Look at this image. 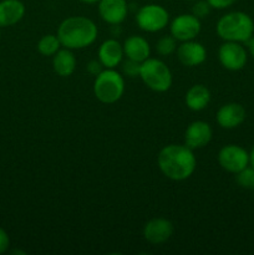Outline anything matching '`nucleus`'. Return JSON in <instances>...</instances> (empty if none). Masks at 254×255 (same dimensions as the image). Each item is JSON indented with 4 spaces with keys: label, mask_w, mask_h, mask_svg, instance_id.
I'll list each match as a JSON object with an SVG mask.
<instances>
[{
    "label": "nucleus",
    "mask_w": 254,
    "mask_h": 255,
    "mask_svg": "<svg viewBox=\"0 0 254 255\" xmlns=\"http://www.w3.org/2000/svg\"><path fill=\"white\" fill-rule=\"evenodd\" d=\"M158 168L172 181H184L196 171L197 159L193 149L186 144H168L157 156Z\"/></svg>",
    "instance_id": "obj_1"
},
{
    "label": "nucleus",
    "mask_w": 254,
    "mask_h": 255,
    "mask_svg": "<svg viewBox=\"0 0 254 255\" xmlns=\"http://www.w3.org/2000/svg\"><path fill=\"white\" fill-rule=\"evenodd\" d=\"M96 24L91 19L85 16H70L60 24L57 29L61 46L66 49H84L94 44L97 39Z\"/></svg>",
    "instance_id": "obj_2"
},
{
    "label": "nucleus",
    "mask_w": 254,
    "mask_h": 255,
    "mask_svg": "<svg viewBox=\"0 0 254 255\" xmlns=\"http://www.w3.org/2000/svg\"><path fill=\"white\" fill-rule=\"evenodd\" d=\"M217 35L224 41L247 42L254 35V21L243 11H231L218 20Z\"/></svg>",
    "instance_id": "obj_3"
},
{
    "label": "nucleus",
    "mask_w": 254,
    "mask_h": 255,
    "mask_svg": "<svg viewBox=\"0 0 254 255\" xmlns=\"http://www.w3.org/2000/svg\"><path fill=\"white\" fill-rule=\"evenodd\" d=\"M125 92V80L115 69L102 70L94 81V94L102 104H115Z\"/></svg>",
    "instance_id": "obj_4"
},
{
    "label": "nucleus",
    "mask_w": 254,
    "mask_h": 255,
    "mask_svg": "<svg viewBox=\"0 0 254 255\" xmlns=\"http://www.w3.org/2000/svg\"><path fill=\"white\" fill-rule=\"evenodd\" d=\"M139 77L148 89L156 92L168 91L173 81L169 67L162 60L153 57H148L141 62Z\"/></svg>",
    "instance_id": "obj_5"
},
{
    "label": "nucleus",
    "mask_w": 254,
    "mask_h": 255,
    "mask_svg": "<svg viewBox=\"0 0 254 255\" xmlns=\"http://www.w3.org/2000/svg\"><path fill=\"white\" fill-rule=\"evenodd\" d=\"M138 27L147 32H157L163 30L169 22V14L163 6L148 4L139 7L136 15Z\"/></svg>",
    "instance_id": "obj_6"
},
{
    "label": "nucleus",
    "mask_w": 254,
    "mask_h": 255,
    "mask_svg": "<svg viewBox=\"0 0 254 255\" xmlns=\"http://www.w3.org/2000/svg\"><path fill=\"white\" fill-rule=\"evenodd\" d=\"M218 163L229 173H238L249 166V152L238 144H227L218 153Z\"/></svg>",
    "instance_id": "obj_7"
},
{
    "label": "nucleus",
    "mask_w": 254,
    "mask_h": 255,
    "mask_svg": "<svg viewBox=\"0 0 254 255\" xmlns=\"http://www.w3.org/2000/svg\"><path fill=\"white\" fill-rule=\"evenodd\" d=\"M218 59L222 66L229 71H239L244 69L248 60L246 47L241 42L226 41L218 50Z\"/></svg>",
    "instance_id": "obj_8"
},
{
    "label": "nucleus",
    "mask_w": 254,
    "mask_h": 255,
    "mask_svg": "<svg viewBox=\"0 0 254 255\" xmlns=\"http://www.w3.org/2000/svg\"><path fill=\"white\" fill-rule=\"evenodd\" d=\"M201 19L193 14H181L174 17L169 26L171 35L178 41L194 40L201 32Z\"/></svg>",
    "instance_id": "obj_9"
},
{
    "label": "nucleus",
    "mask_w": 254,
    "mask_h": 255,
    "mask_svg": "<svg viewBox=\"0 0 254 255\" xmlns=\"http://www.w3.org/2000/svg\"><path fill=\"white\" fill-rule=\"evenodd\" d=\"M173 234V224L166 218H153L143 227V237L148 243L159 246L168 241Z\"/></svg>",
    "instance_id": "obj_10"
},
{
    "label": "nucleus",
    "mask_w": 254,
    "mask_h": 255,
    "mask_svg": "<svg viewBox=\"0 0 254 255\" xmlns=\"http://www.w3.org/2000/svg\"><path fill=\"white\" fill-rule=\"evenodd\" d=\"M213 131L211 125L204 121H193L187 127L184 133L186 146L191 149H199L206 147L211 142Z\"/></svg>",
    "instance_id": "obj_11"
},
{
    "label": "nucleus",
    "mask_w": 254,
    "mask_h": 255,
    "mask_svg": "<svg viewBox=\"0 0 254 255\" xmlns=\"http://www.w3.org/2000/svg\"><path fill=\"white\" fill-rule=\"evenodd\" d=\"M177 57L184 66H198L206 61L207 50L201 42L194 40L182 41V44L177 47Z\"/></svg>",
    "instance_id": "obj_12"
},
{
    "label": "nucleus",
    "mask_w": 254,
    "mask_h": 255,
    "mask_svg": "<svg viewBox=\"0 0 254 255\" xmlns=\"http://www.w3.org/2000/svg\"><path fill=\"white\" fill-rule=\"evenodd\" d=\"M247 117L246 109L241 104L229 102L223 105L217 112V122L222 128L232 129L237 128L244 122Z\"/></svg>",
    "instance_id": "obj_13"
},
{
    "label": "nucleus",
    "mask_w": 254,
    "mask_h": 255,
    "mask_svg": "<svg viewBox=\"0 0 254 255\" xmlns=\"http://www.w3.org/2000/svg\"><path fill=\"white\" fill-rule=\"evenodd\" d=\"M99 12L107 24L119 25L126 19L128 6L126 0H100Z\"/></svg>",
    "instance_id": "obj_14"
},
{
    "label": "nucleus",
    "mask_w": 254,
    "mask_h": 255,
    "mask_svg": "<svg viewBox=\"0 0 254 255\" xmlns=\"http://www.w3.org/2000/svg\"><path fill=\"white\" fill-rule=\"evenodd\" d=\"M125 56L124 46L116 39H107L99 47V61L106 69H115Z\"/></svg>",
    "instance_id": "obj_15"
},
{
    "label": "nucleus",
    "mask_w": 254,
    "mask_h": 255,
    "mask_svg": "<svg viewBox=\"0 0 254 255\" xmlns=\"http://www.w3.org/2000/svg\"><path fill=\"white\" fill-rule=\"evenodd\" d=\"M25 15V5L20 0H1L0 1V27L17 24Z\"/></svg>",
    "instance_id": "obj_16"
},
{
    "label": "nucleus",
    "mask_w": 254,
    "mask_h": 255,
    "mask_svg": "<svg viewBox=\"0 0 254 255\" xmlns=\"http://www.w3.org/2000/svg\"><path fill=\"white\" fill-rule=\"evenodd\" d=\"M122 46H124L125 56L138 62H143L151 55L149 42L143 36H138V35H132L127 37Z\"/></svg>",
    "instance_id": "obj_17"
},
{
    "label": "nucleus",
    "mask_w": 254,
    "mask_h": 255,
    "mask_svg": "<svg viewBox=\"0 0 254 255\" xmlns=\"http://www.w3.org/2000/svg\"><path fill=\"white\" fill-rule=\"evenodd\" d=\"M54 71L61 77L71 76L76 69V57L70 49H60L52 59Z\"/></svg>",
    "instance_id": "obj_18"
},
{
    "label": "nucleus",
    "mask_w": 254,
    "mask_h": 255,
    "mask_svg": "<svg viewBox=\"0 0 254 255\" xmlns=\"http://www.w3.org/2000/svg\"><path fill=\"white\" fill-rule=\"evenodd\" d=\"M184 101L192 111H202L211 102V91L204 85H193L187 91Z\"/></svg>",
    "instance_id": "obj_19"
},
{
    "label": "nucleus",
    "mask_w": 254,
    "mask_h": 255,
    "mask_svg": "<svg viewBox=\"0 0 254 255\" xmlns=\"http://www.w3.org/2000/svg\"><path fill=\"white\" fill-rule=\"evenodd\" d=\"M61 47L57 35H45L37 42V51L44 56H54Z\"/></svg>",
    "instance_id": "obj_20"
},
{
    "label": "nucleus",
    "mask_w": 254,
    "mask_h": 255,
    "mask_svg": "<svg viewBox=\"0 0 254 255\" xmlns=\"http://www.w3.org/2000/svg\"><path fill=\"white\" fill-rule=\"evenodd\" d=\"M236 182L239 187L248 191H254V168L252 166L246 167L241 172L236 173Z\"/></svg>",
    "instance_id": "obj_21"
},
{
    "label": "nucleus",
    "mask_w": 254,
    "mask_h": 255,
    "mask_svg": "<svg viewBox=\"0 0 254 255\" xmlns=\"http://www.w3.org/2000/svg\"><path fill=\"white\" fill-rule=\"evenodd\" d=\"M177 40L174 39L172 35H166L162 36L158 41L156 42V51L161 56H168V55L173 54L177 50Z\"/></svg>",
    "instance_id": "obj_22"
},
{
    "label": "nucleus",
    "mask_w": 254,
    "mask_h": 255,
    "mask_svg": "<svg viewBox=\"0 0 254 255\" xmlns=\"http://www.w3.org/2000/svg\"><path fill=\"white\" fill-rule=\"evenodd\" d=\"M139 71H141V62L128 59V57L126 61L122 62V72L125 76L133 79V77L139 76Z\"/></svg>",
    "instance_id": "obj_23"
},
{
    "label": "nucleus",
    "mask_w": 254,
    "mask_h": 255,
    "mask_svg": "<svg viewBox=\"0 0 254 255\" xmlns=\"http://www.w3.org/2000/svg\"><path fill=\"white\" fill-rule=\"evenodd\" d=\"M211 9V5L208 4L207 0L206 1H197L196 4L193 5V7H192V14H193L194 16L198 17V19H203L207 15H209Z\"/></svg>",
    "instance_id": "obj_24"
},
{
    "label": "nucleus",
    "mask_w": 254,
    "mask_h": 255,
    "mask_svg": "<svg viewBox=\"0 0 254 255\" xmlns=\"http://www.w3.org/2000/svg\"><path fill=\"white\" fill-rule=\"evenodd\" d=\"M10 247V238L9 234L0 227V255L6 253Z\"/></svg>",
    "instance_id": "obj_25"
},
{
    "label": "nucleus",
    "mask_w": 254,
    "mask_h": 255,
    "mask_svg": "<svg viewBox=\"0 0 254 255\" xmlns=\"http://www.w3.org/2000/svg\"><path fill=\"white\" fill-rule=\"evenodd\" d=\"M207 1L213 9H227L232 6L237 0H207Z\"/></svg>",
    "instance_id": "obj_26"
},
{
    "label": "nucleus",
    "mask_w": 254,
    "mask_h": 255,
    "mask_svg": "<svg viewBox=\"0 0 254 255\" xmlns=\"http://www.w3.org/2000/svg\"><path fill=\"white\" fill-rule=\"evenodd\" d=\"M87 71H89L90 74L97 76V75H99L100 72L102 71V64L100 61L99 62H97V61L89 62V65H87Z\"/></svg>",
    "instance_id": "obj_27"
},
{
    "label": "nucleus",
    "mask_w": 254,
    "mask_h": 255,
    "mask_svg": "<svg viewBox=\"0 0 254 255\" xmlns=\"http://www.w3.org/2000/svg\"><path fill=\"white\" fill-rule=\"evenodd\" d=\"M246 44H247V49H248L249 54L254 57V35L246 42Z\"/></svg>",
    "instance_id": "obj_28"
},
{
    "label": "nucleus",
    "mask_w": 254,
    "mask_h": 255,
    "mask_svg": "<svg viewBox=\"0 0 254 255\" xmlns=\"http://www.w3.org/2000/svg\"><path fill=\"white\" fill-rule=\"evenodd\" d=\"M249 166H252L254 168V146L251 149V152H249Z\"/></svg>",
    "instance_id": "obj_29"
},
{
    "label": "nucleus",
    "mask_w": 254,
    "mask_h": 255,
    "mask_svg": "<svg viewBox=\"0 0 254 255\" xmlns=\"http://www.w3.org/2000/svg\"><path fill=\"white\" fill-rule=\"evenodd\" d=\"M81 2H85V4H96L100 0H80Z\"/></svg>",
    "instance_id": "obj_30"
},
{
    "label": "nucleus",
    "mask_w": 254,
    "mask_h": 255,
    "mask_svg": "<svg viewBox=\"0 0 254 255\" xmlns=\"http://www.w3.org/2000/svg\"><path fill=\"white\" fill-rule=\"evenodd\" d=\"M0 39H1V27H0Z\"/></svg>",
    "instance_id": "obj_31"
},
{
    "label": "nucleus",
    "mask_w": 254,
    "mask_h": 255,
    "mask_svg": "<svg viewBox=\"0 0 254 255\" xmlns=\"http://www.w3.org/2000/svg\"><path fill=\"white\" fill-rule=\"evenodd\" d=\"M188 1H191V0H188Z\"/></svg>",
    "instance_id": "obj_32"
}]
</instances>
